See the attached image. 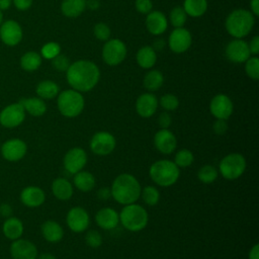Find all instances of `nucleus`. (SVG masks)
<instances>
[{"mask_svg":"<svg viewBox=\"0 0 259 259\" xmlns=\"http://www.w3.org/2000/svg\"><path fill=\"white\" fill-rule=\"evenodd\" d=\"M251 10L255 16L259 15V0H251L250 2Z\"/></svg>","mask_w":259,"mask_h":259,"instance_id":"obj_53","label":"nucleus"},{"mask_svg":"<svg viewBox=\"0 0 259 259\" xmlns=\"http://www.w3.org/2000/svg\"><path fill=\"white\" fill-rule=\"evenodd\" d=\"M245 71L251 79L257 80L259 78V60L257 57L249 58L246 61Z\"/></svg>","mask_w":259,"mask_h":259,"instance_id":"obj_40","label":"nucleus"},{"mask_svg":"<svg viewBox=\"0 0 259 259\" xmlns=\"http://www.w3.org/2000/svg\"><path fill=\"white\" fill-rule=\"evenodd\" d=\"M160 105L166 110V111H173L175 110L179 105V100L174 94H165L160 98Z\"/></svg>","mask_w":259,"mask_h":259,"instance_id":"obj_41","label":"nucleus"},{"mask_svg":"<svg viewBox=\"0 0 259 259\" xmlns=\"http://www.w3.org/2000/svg\"><path fill=\"white\" fill-rule=\"evenodd\" d=\"M191 45V34L183 27H176L169 36V47L177 54L183 53L189 49Z\"/></svg>","mask_w":259,"mask_h":259,"instance_id":"obj_19","label":"nucleus"},{"mask_svg":"<svg viewBox=\"0 0 259 259\" xmlns=\"http://www.w3.org/2000/svg\"><path fill=\"white\" fill-rule=\"evenodd\" d=\"M213 133L218 136H223L228 131V124L226 119H215V121L212 124Z\"/></svg>","mask_w":259,"mask_h":259,"instance_id":"obj_46","label":"nucleus"},{"mask_svg":"<svg viewBox=\"0 0 259 259\" xmlns=\"http://www.w3.org/2000/svg\"><path fill=\"white\" fill-rule=\"evenodd\" d=\"M249 47V51H250V54H253V55H257L259 53V36H254L250 44L248 45Z\"/></svg>","mask_w":259,"mask_h":259,"instance_id":"obj_50","label":"nucleus"},{"mask_svg":"<svg viewBox=\"0 0 259 259\" xmlns=\"http://www.w3.org/2000/svg\"><path fill=\"white\" fill-rule=\"evenodd\" d=\"M1 40L7 46H16L22 38V29L18 22L6 20L0 26Z\"/></svg>","mask_w":259,"mask_h":259,"instance_id":"obj_17","label":"nucleus"},{"mask_svg":"<svg viewBox=\"0 0 259 259\" xmlns=\"http://www.w3.org/2000/svg\"><path fill=\"white\" fill-rule=\"evenodd\" d=\"M60 51L61 50H60L59 44L51 41V42H48L45 46H42V48H41V56L45 59L52 60L56 56H58L60 54Z\"/></svg>","mask_w":259,"mask_h":259,"instance_id":"obj_42","label":"nucleus"},{"mask_svg":"<svg viewBox=\"0 0 259 259\" xmlns=\"http://www.w3.org/2000/svg\"><path fill=\"white\" fill-rule=\"evenodd\" d=\"M248 259H259V244L256 243L251 247L248 253Z\"/></svg>","mask_w":259,"mask_h":259,"instance_id":"obj_51","label":"nucleus"},{"mask_svg":"<svg viewBox=\"0 0 259 259\" xmlns=\"http://www.w3.org/2000/svg\"><path fill=\"white\" fill-rule=\"evenodd\" d=\"M93 32L95 37L98 38L99 40H107L110 36V28L108 27L107 24L103 22H99L95 24Z\"/></svg>","mask_w":259,"mask_h":259,"instance_id":"obj_43","label":"nucleus"},{"mask_svg":"<svg viewBox=\"0 0 259 259\" xmlns=\"http://www.w3.org/2000/svg\"><path fill=\"white\" fill-rule=\"evenodd\" d=\"M52 192L59 200H69L74 193L73 184L66 178H56L52 183Z\"/></svg>","mask_w":259,"mask_h":259,"instance_id":"obj_24","label":"nucleus"},{"mask_svg":"<svg viewBox=\"0 0 259 259\" xmlns=\"http://www.w3.org/2000/svg\"><path fill=\"white\" fill-rule=\"evenodd\" d=\"M19 103L23 106L24 110L32 116H41L47 111V105L44 99L39 97L21 98L19 100Z\"/></svg>","mask_w":259,"mask_h":259,"instance_id":"obj_27","label":"nucleus"},{"mask_svg":"<svg viewBox=\"0 0 259 259\" xmlns=\"http://www.w3.org/2000/svg\"><path fill=\"white\" fill-rule=\"evenodd\" d=\"M88 161L87 153L80 147H74L67 151L63 159V165L67 172L75 174L86 166Z\"/></svg>","mask_w":259,"mask_h":259,"instance_id":"obj_10","label":"nucleus"},{"mask_svg":"<svg viewBox=\"0 0 259 259\" xmlns=\"http://www.w3.org/2000/svg\"><path fill=\"white\" fill-rule=\"evenodd\" d=\"M141 189L139 180L133 174L122 173L111 184V197L122 205L135 203L140 198Z\"/></svg>","mask_w":259,"mask_h":259,"instance_id":"obj_2","label":"nucleus"},{"mask_svg":"<svg viewBox=\"0 0 259 259\" xmlns=\"http://www.w3.org/2000/svg\"><path fill=\"white\" fill-rule=\"evenodd\" d=\"M95 223L103 230H113L119 224V214L111 207H102L95 214Z\"/></svg>","mask_w":259,"mask_h":259,"instance_id":"obj_21","label":"nucleus"},{"mask_svg":"<svg viewBox=\"0 0 259 259\" xmlns=\"http://www.w3.org/2000/svg\"><path fill=\"white\" fill-rule=\"evenodd\" d=\"M186 13L183 7L176 6L170 12V20L175 27H182L186 21Z\"/></svg>","mask_w":259,"mask_h":259,"instance_id":"obj_38","label":"nucleus"},{"mask_svg":"<svg viewBox=\"0 0 259 259\" xmlns=\"http://www.w3.org/2000/svg\"><path fill=\"white\" fill-rule=\"evenodd\" d=\"M86 5H88V7L92 10H95L99 7V1L98 0H89Z\"/></svg>","mask_w":259,"mask_h":259,"instance_id":"obj_55","label":"nucleus"},{"mask_svg":"<svg viewBox=\"0 0 259 259\" xmlns=\"http://www.w3.org/2000/svg\"><path fill=\"white\" fill-rule=\"evenodd\" d=\"M37 259H56L55 255L52 253H41L40 255H37Z\"/></svg>","mask_w":259,"mask_h":259,"instance_id":"obj_56","label":"nucleus"},{"mask_svg":"<svg viewBox=\"0 0 259 259\" xmlns=\"http://www.w3.org/2000/svg\"><path fill=\"white\" fill-rule=\"evenodd\" d=\"M13 4L18 10L23 11L27 10L31 6L32 0H13Z\"/></svg>","mask_w":259,"mask_h":259,"instance_id":"obj_49","label":"nucleus"},{"mask_svg":"<svg viewBox=\"0 0 259 259\" xmlns=\"http://www.w3.org/2000/svg\"><path fill=\"white\" fill-rule=\"evenodd\" d=\"M68 228L74 233L86 231L90 224V218L87 210L81 206H74L69 209L66 215Z\"/></svg>","mask_w":259,"mask_h":259,"instance_id":"obj_11","label":"nucleus"},{"mask_svg":"<svg viewBox=\"0 0 259 259\" xmlns=\"http://www.w3.org/2000/svg\"><path fill=\"white\" fill-rule=\"evenodd\" d=\"M52 64L56 70L61 71V72L67 71L70 66V62H69L68 58L63 55H60V54L58 56H56L54 59H52Z\"/></svg>","mask_w":259,"mask_h":259,"instance_id":"obj_44","label":"nucleus"},{"mask_svg":"<svg viewBox=\"0 0 259 259\" xmlns=\"http://www.w3.org/2000/svg\"><path fill=\"white\" fill-rule=\"evenodd\" d=\"M140 196L142 197L143 201L147 205L154 206L160 200V191L155 186L148 185V186H145L144 188L141 189V195Z\"/></svg>","mask_w":259,"mask_h":259,"instance_id":"obj_36","label":"nucleus"},{"mask_svg":"<svg viewBox=\"0 0 259 259\" xmlns=\"http://www.w3.org/2000/svg\"><path fill=\"white\" fill-rule=\"evenodd\" d=\"M210 113L215 119H228L234 110V105L229 96L225 94H217L209 103Z\"/></svg>","mask_w":259,"mask_h":259,"instance_id":"obj_13","label":"nucleus"},{"mask_svg":"<svg viewBox=\"0 0 259 259\" xmlns=\"http://www.w3.org/2000/svg\"><path fill=\"white\" fill-rule=\"evenodd\" d=\"M194 161L193 153L188 149H180L174 157V163L178 168H187Z\"/></svg>","mask_w":259,"mask_h":259,"instance_id":"obj_37","label":"nucleus"},{"mask_svg":"<svg viewBox=\"0 0 259 259\" xmlns=\"http://www.w3.org/2000/svg\"><path fill=\"white\" fill-rule=\"evenodd\" d=\"M40 64H41V57L35 52H27L20 59L21 68L28 72L38 69Z\"/></svg>","mask_w":259,"mask_h":259,"instance_id":"obj_34","label":"nucleus"},{"mask_svg":"<svg viewBox=\"0 0 259 259\" xmlns=\"http://www.w3.org/2000/svg\"><path fill=\"white\" fill-rule=\"evenodd\" d=\"M158 103V99L154 94L144 93L136 101V111L141 117L149 118L156 112Z\"/></svg>","mask_w":259,"mask_h":259,"instance_id":"obj_20","label":"nucleus"},{"mask_svg":"<svg viewBox=\"0 0 259 259\" xmlns=\"http://www.w3.org/2000/svg\"><path fill=\"white\" fill-rule=\"evenodd\" d=\"M12 0H0V10H7L11 6Z\"/></svg>","mask_w":259,"mask_h":259,"instance_id":"obj_54","label":"nucleus"},{"mask_svg":"<svg viewBox=\"0 0 259 259\" xmlns=\"http://www.w3.org/2000/svg\"><path fill=\"white\" fill-rule=\"evenodd\" d=\"M42 237L50 243H58L64 237V230L62 226L53 220L46 221L40 228Z\"/></svg>","mask_w":259,"mask_h":259,"instance_id":"obj_25","label":"nucleus"},{"mask_svg":"<svg viewBox=\"0 0 259 259\" xmlns=\"http://www.w3.org/2000/svg\"><path fill=\"white\" fill-rule=\"evenodd\" d=\"M171 123H172V118H171V115L167 111L160 113V115L158 117V124H159L160 128H169Z\"/></svg>","mask_w":259,"mask_h":259,"instance_id":"obj_47","label":"nucleus"},{"mask_svg":"<svg viewBox=\"0 0 259 259\" xmlns=\"http://www.w3.org/2000/svg\"><path fill=\"white\" fill-rule=\"evenodd\" d=\"M46 199L45 191L37 186H27L20 193V200L28 207L40 206Z\"/></svg>","mask_w":259,"mask_h":259,"instance_id":"obj_22","label":"nucleus"},{"mask_svg":"<svg viewBox=\"0 0 259 259\" xmlns=\"http://www.w3.org/2000/svg\"><path fill=\"white\" fill-rule=\"evenodd\" d=\"M116 146V140L114 136L106 131H100L95 133L89 143L90 150L98 156H106L111 154Z\"/></svg>","mask_w":259,"mask_h":259,"instance_id":"obj_8","label":"nucleus"},{"mask_svg":"<svg viewBox=\"0 0 259 259\" xmlns=\"http://www.w3.org/2000/svg\"><path fill=\"white\" fill-rule=\"evenodd\" d=\"M85 243L88 247L96 249L99 248L103 243L101 234L96 230H89L85 235Z\"/></svg>","mask_w":259,"mask_h":259,"instance_id":"obj_39","label":"nucleus"},{"mask_svg":"<svg viewBox=\"0 0 259 259\" xmlns=\"http://www.w3.org/2000/svg\"><path fill=\"white\" fill-rule=\"evenodd\" d=\"M85 101L81 92L69 89L58 94L57 106L62 115L68 118L78 116L84 109Z\"/></svg>","mask_w":259,"mask_h":259,"instance_id":"obj_6","label":"nucleus"},{"mask_svg":"<svg viewBox=\"0 0 259 259\" xmlns=\"http://www.w3.org/2000/svg\"><path fill=\"white\" fill-rule=\"evenodd\" d=\"M10 254L13 259H36L37 249L35 245L25 239H16L10 246Z\"/></svg>","mask_w":259,"mask_h":259,"instance_id":"obj_15","label":"nucleus"},{"mask_svg":"<svg viewBox=\"0 0 259 259\" xmlns=\"http://www.w3.org/2000/svg\"><path fill=\"white\" fill-rule=\"evenodd\" d=\"M73 184L78 190L82 192H89L95 187L96 180L91 172L81 170L74 174Z\"/></svg>","mask_w":259,"mask_h":259,"instance_id":"obj_26","label":"nucleus"},{"mask_svg":"<svg viewBox=\"0 0 259 259\" xmlns=\"http://www.w3.org/2000/svg\"><path fill=\"white\" fill-rule=\"evenodd\" d=\"M36 94L41 99H53L59 94L60 88L57 83L51 80H44L36 86Z\"/></svg>","mask_w":259,"mask_h":259,"instance_id":"obj_31","label":"nucleus"},{"mask_svg":"<svg viewBox=\"0 0 259 259\" xmlns=\"http://www.w3.org/2000/svg\"><path fill=\"white\" fill-rule=\"evenodd\" d=\"M155 148L164 155L172 154L177 148V139L168 128H160L154 136Z\"/></svg>","mask_w":259,"mask_h":259,"instance_id":"obj_14","label":"nucleus"},{"mask_svg":"<svg viewBox=\"0 0 259 259\" xmlns=\"http://www.w3.org/2000/svg\"><path fill=\"white\" fill-rule=\"evenodd\" d=\"M11 212H12V209H11L9 204L4 203V204L0 205V213H1V215L9 217L11 214Z\"/></svg>","mask_w":259,"mask_h":259,"instance_id":"obj_52","label":"nucleus"},{"mask_svg":"<svg viewBox=\"0 0 259 259\" xmlns=\"http://www.w3.org/2000/svg\"><path fill=\"white\" fill-rule=\"evenodd\" d=\"M164 82V77L162 73L158 70H152L147 73L144 77V87L149 91H156L158 90Z\"/></svg>","mask_w":259,"mask_h":259,"instance_id":"obj_33","label":"nucleus"},{"mask_svg":"<svg viewBox=\"0 0 259 259\" xmlns=\"http://www.w3.org/2000/svg\"><path fill=\"white\" fill-rule=\"evenodd\" d=\"M86 8L85 0H63L61 4L62 13L67 17H77Z\"/></svg>","mask_w":259,"mask_h":259,"instance_id":"obj_29","label":"nucleus"},{"mask_svg":"<svg viewBox=\"0 0 259 259\" xmlns=\"http://www.w3.org/2000/svg\"><path fill=\"white\" fill-rule=\"evenodd\" d=\"M136 9L141 13H149L152 10L153 3L151 0H136Z\"/></svg>","mask_w":259,"mask_h":259,"instance_id":"obj_45","label":"nucleus"},{"mask_svg":"<svg viewBox=\"0 0 259 259\" xmlns=\"http://www.w3.org/2000/svg\"><path fill=\"white\" fill-rule=\"evenodd\" d=\"M2 230L6 238L14 241L21 237L23 233V224L19 219L11 217L4 222Z\"/></svg>","mask_w":259,"mask_h":259,"instance_id":"obj_28","label":"nucleus"},{"mask_svg":"<svg viewBox=\"0 0 259 259\" xmlns=\"http://www.w3.org/2000/svg\"><path fill=\"white\" fill-rule=\"evenodd\" d=\"M96 195L100 200H108L111 197L110 187H101V188H99L97 190Z\"/></svg>","mask_w":259,"mask_h":259,"instance_id":"obj_48","label":"nucleus"},{"mask_svg":"<svg viewBox=\"0 0 259 259\" xmlns=\"http://www.w3.org/2000/svg\"><path fill=\"white\" fill-rule=\"evenodd\" d=\"M156 52L152 47L146 46L141 48L137 53V62L144 69L152 68L156 63Z\"/></svg>","mask_w":259,"mask_h":259,"instance_id":"obj_30","label":"nucleus"},{"mask_svg":"<svg viewBox=\"0 0 259 259\" xmlns=\"http://www.w3.org/2000/svg\"><path fill=\"white\" fill-rule=\"evenodd\" d=\"M126 55L125 45L118 38H112L105 42L102 49V59L109 66L121 63Z\"/></svg>","mask_w":259,"mask_h":259,"instance_id":"obj_9","label":"nucleus"},{"mask_svg":"<svg viewBox=\"0 0 259 259\" xmlns=\"http://www.w3.org/2000/svg\"><path fill=\"white\" fill-rule=\"evenodd\" d=\"M118 214L119 223L130 232L142 231L149 222V214L146 208L136 202L124 205Z\"/></svg>","mask_w":259,"mask_h":259,"instance_id":"obj_4","label":"nucleus"},{"mask_svg":"<svg viewBox=\"0 0 259 259\" xmlns=\"http://www.w3.org/2000/svg\"><path fill=\"white\" fill-rule=\"evenodd\" d=\"M2 19H3V15H2V12H1V10H0V25H1V23H2Z\"/></svg>","mask_w":259,"mask_h":259,"instance_id":"obj_58","label":"nucleus"},{"mask_svg":"<svg viewBox=\"0 0 259 259\" xmlns=\"http://www.w3.org/2000/svg\"><path fill=\"white\" fill-rule=\"evenodd\" d=\"M183 9L187 15L199 17L206 11L207 2L206 0H184Z\"/></svg>","mask_w":259,"mask_h":259,"instance_id":"obj_32","label":"nucleus"},{"mask_svg":"<svg viewBox=\"0 0 259 259\" xmlns=\"http://www.w3.org/2000/svg\"><path fill=\"white\" fill-rule=\"evenodd\" d=\"M149 175L153 182L162 187L175 184L180 176V168L173 161L162 159L154 162L149 169Z\"/></svg>","mask_w":259,"mask_h":259,"instance_id":"obj_3","label":"nucleus"},{"mask_svg":"<svg viewBox=\"0 0 259 259\" xmlns=\"http://www.w3.org/2000/svg\"><path fill=\"white\" fill-rule=\"evenodd\" d=\"M24 118L25 110L19 102L9 104L0 112V123L5 127H16L22 123Z\"/></svg>","mask_w":259,"mask_h":259,"instance_id":"obj_12","label":"nucleus"},{"mask_svg":"<svg viewBox=\"0 0 259 259\" xmlns=\"http://www.w3.org/2000/svg\"><path fill=\"white\" fill-rule=\"evenodd\" d=\"M163 47H164V41H163V39H157V41L154 44L153 49L161 50V49H163Z\"/></svg>","mask_w":259,"mask_h":259,"instance_id":"obj_57","label":"nucleus"},{"mask_svg":"<svg viewBox=\"0 0 259 259\" xmlns=\"http://www.w3.org/2000/svg\"><path fill=\"white\" fill-rule=\"evenodd\" d=\"M167 18L160 11H152L146 18L147 29L154 35H159L167 29Z\"/></svg>","mask_w":259,"mask_h":259,"instance_id":"obj_23","label":"nucleus"},{"mask_svg":"<svg viewBox=\"0 0 259 259\" xmlns=\"http://www.w3.org/2000/svg\"><path fill=\"white\" fill-rule=\"evenodd\" d=\"M100 72L98 67L90 61L80 60L70 64L67 70V81L79 92H87L98 83Z\"/></svg>","mask_w":259,"mask_h":259,"instance_id":"obj_1","label":"nucleus"},{"mask_svg":"<svg viewBox=\"0 0 259 259\" xmlns=\"http://www.w3.org/2000/svg\"><path fill=\"white\" fill-rule=\"evenodd\" d=\"M27 151L26 144L20 139H11L6 141L1 147V154L7 161L15 162L24 157Z\"/></svg>","mask_w":259,"mask_h":259,"instance_id":"obj_16","label":"nucleus"},{"mask_svg":"<svg viewBox=\"0 0 259 259\" xmlns=\"http://www.w3.org/2000/svg\"><path fill=\"white\" fill-rule=\"evenodd\" d=\"M254 22V16L250 11L236 9L228 15L226 19V28L232 36L241 38L246 36L252 30Z\"/></svg>","mask_w":259,"mask_h":259,"instance_id":"obj_5","label":"nucleus"},{"mask_svg":"<svg viewBox=\"0 0 259 259\" xmlns=\"http://www.w3.org/2000/svg\"><path fill=\"white\" fill-rule=\"evenodd\" d=\"M246 159L240 153H231L222 158L219 164L220 174L227 180H235L241 177L246 170Z\"/></svg>","mask_w":259,"mask_h":259,"instance_id":"obj_7","label":"nucleus"},{"mask_svg":"<svg viewBox=\"0 0 259 259\" xmlns=\"http://www.w3.org/2000/svg\"><path fill=\"white\" fill-rule=\"evenodd\" d=\"M219 176L218 169L209 164H205L199 168L197 172V178L200 182L204 184H211L213 183Z\"/></svg>","mask_w":259,"mask_h":259,"instance_id":"obj_35","label":"nucleus"},{"mask_svg":"<svg viewBox=\"0 0 259 259\" xmlns=\"http://www.w3.org/2000/svg\"><path fill=\"white\" fill-rule=\"evenodd\" d=\"M227 58L234 63H243L250 58L248 44L240 38L231 40L226 47Z\"/></svg>","mask_w":259,"mask_h":259,"instance_id":"obj_18","label":"nucleus"}]
</instances>
